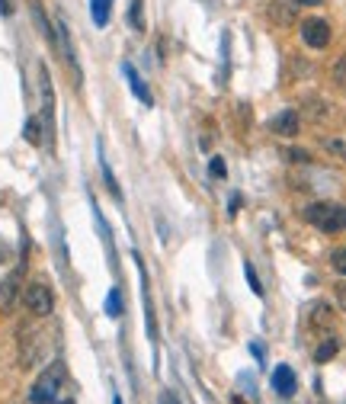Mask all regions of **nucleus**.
<instances>
[{
  "instance_id": "15",
  "label": "nucleus",
  "mask_w": 346,
  "mask_h": 404,
  "mask_svg": "<svg viewBox=\"0 0 346 404\" xmlns=\"http://www.w3.org/2000/svg\"><path fill=\"white\" fill-rule=\"evenodd\" d=\"M106 314L109 318L122 314V295H119V289H109V295H106Z\"/></svg>"
},
{
  "instance_id": "20",
  "label": "nucleus",
  "mask_w": 346,
  "mask_h": 404,
  "mask_svg": "<svg viewBox=\"0 0 346 404\" xmlns=\"http://www.w3.org/2000/svg\"><path fill=\"white\" fill-rule=\"evenodd\" d=\"M208 174H212V180H225V174H228L225 160L222 158H212V164H208Z\"/></svg>"
},
{
  "instance_id": "12",
  "label": "nucleus",
  "mask_w": 346,
  "mask_h": 404,
  "mask_svg": "<svg viewBox=\"0 0 346 404\" xmlns=\"http://www.w3.org/2000/svg\"><path fill=\"white\" fill-rule=\"evenodd\" d=\"M337 350H340L337 337H327V340L321 343L318 350H314V362H327V360H333V356H337Z\"/></svg>"
},
{
  "instance_id": "21",
  "label": "nucleus",
  "mask_w": 346,
  "mask_h": 404,
  "mask_svg": "<svg viewBox=\"0 0 346 404\" xmlns=\"http://www.w3.org/2000/svg\"><path fill=\"white\" fill-rule=\"evenodd\" d=\"M129 20H132L135 29H145V23H141V0H132V10H129Z\"/></svg>"
},
{
  "instance_id": "24",
  "label": "nucleus",
  "mask_w": 346,
  "mask_h": 404,
  "mask_svg": "<svg viewBox=\"0 0 346 404\" xmlns=\"http://www.w3.org/2000/svg\"><path fill=\"white\" fill-rule=\"evenodd\" d=\"M10 260V247H7V241H0V263H7Z\"/></svg>"
},
{
  "instance_id": "14",
  "label": "nucleus",
  "mask_w": 346,
  "mask_h": 404,
  "mask_svg": "<svg viewBox=\"0 0 346 404\" xmlns=\"http://www.w3.org/2000/svg\"><path fill=\"white\" fill-rule=\"evenodd\" d=\"M311 324H314V328H324V324H330V305H327V302H318V305H314Z\"/></svg>"
},
{
  "instance_id": "28",
  "label": "nucleus",
  "mask_w": 346,
  "mask_h": 404,
  "mask_svg": "<svg viewBox=\"0 0 346 404\" xmlns=\"http://www.w3.org/2000/svg\"><path fill=\"white\" fill-rule=\"evenodd\" d=\"M234 404H244V401H241V398H234Z\"/></svg>"
},
{
  "instance_id": "13",
  "label": "nucleus",
  "mask_w": 346,
  "mask_h": 404,
  "mask_svg": "<svg viewBox=\"0 0 346 404\" xmlns=\"http://www.w3.org/2000/svg\"><path fill=\"white\" fill-rule=\"evenodd\" d=\"M23 138H26L29 145H42V138H45V132H42V122H39V119H26V129H23Z\"/></svg>"
},
{
  "instance_id": "2",
  "label": "nucleus",
  "mask_w": 346,
  "mask_h": 404,
  "mask_svg": "<svg viewBox=\"0 0 346 404\" xmlns=\"http://www.w3.org/2000/svg\"><path fill=\"white\" fill-rule=\"evenodd\" d=\"M61 385H64V366L61 362H52L49 369L35 379L32 388H29V401L32 404H55Z\"/></svg>"
},
{
  "instance_id": "10",
  "label": "nucleus",
  "mask_w": 346,
  "mask_h": 404,
  "mask_svg": "<svg viewBox=\"0 0 346 404\" xmlns=\"http://www.w3.org/2000/svg\"><path fill=\"white\" fill-rule=\"evenodd\" d=\"M295 10L298 7H295V4H289V0H276L270 13H273V20H276L279 26H289V23L295 20Z\"/></svg>"
},
{
  "instance_id": "23",
  "label": "nucleus",
  "mask_w": 346,
  "mask_h": 404,
  "mask_svg": "<svg viewBox=\"0 0 346 404\" xmlns=\"http://www.w3.org/2000/svg\"><path fill=\"white\" fill-rule=\"evenodd\" d=\"M237 209H241V196H231V202H228V215H237Z\"/></svg>"
},
{
  "instance_id": "29",
  "label": "nucleus",
  "mask_w": 346,
  "mask_h": 404,
  "mask_svg": "<svg viewBox=\"0 0 346 404\" xmlns=\"http://www.w3.org/2000/svg\"><path fill=\"white\" fill-rule=\"evenodd\" d=\"M64 404H71V401H64Z\"/></svg>"
},
{
  "instance_id": "25",
  "label": "nucleus",
  "mask_w": 346,
  "mask_h": 404,
  "mask_svg": "<svg viewBox=\"0 0 346 404\" xmlns=\"http://www.w3.org/2000/svg\"><path fill=\"white\" fill-rule=\"evenodd\" d=\"M289 160H308V151H289Z\"/></svg>"
},
{
  "instance_id": "17",
  "label": "nucleus",
  "mask_w": 346,
  "mask_h": 404,
  "mask_svg": "<svg viewBox=\"0 0 346 404\" xmlns=\"http://www.w3.org/2000/svg\"><path fill=\"white\" fill-rule=\"evenodd\" d=\"M330 266L340 273V276H346V247H337V251H330Z\"/></svg>"
},
{
  "instance_id": "8",
  "label": "nucleus",
  "mask_w": 346,
  "mask_h": 404,
  "mask_svg": "<svg viewBox=\"0 0 346 404\" xmlns=\"http://www.w3.org/2000/svg\"><path fill=\"white\" fill-rule=\"evenodd\" d=\"M122 71H125V77H129V87H132V93H135V97H138L145 106H154V97H151V90H148V84H145V81H141V74H138V71H135L129 61L122 64Z\"/></svg>"
},
{
  "instance_id": "19",
  "label": "nucleus",
  "mask_w": 346,
  "mask_h": 404,
  "mask_svg": "<svg viewBox=\"0 0 346 404\" xmlns=\"http://www.w3.org/2000/svg\"><path fill=\"white\" fill-rule=\"evenodd\" d=\"M333 81H337L340 90H346V55L340 58L337 64H333Z\"/></svg>"
},
{
  "instance_id": "16",
  "label": "nucleus",
  "mask_w": 346,
  "mask_h": 404,
  "mask_svg": "<svg viewBox=\"0 0 346 404\" xmlns=\"http://www.w3.org/2000/svg\"><path fill=\"white\" fill-rule=\"evenodd\" d=\"M244 276H247V283H250V289H253V295H263L260 276H256V270H253V263H250V260H244Z\"/></svg>"
},
{
  "instance_id": "9",
  "label": "nucleus",
  "mask_w": 346,
  "mask_h": 404,
  "mask_svg": "<svg viewBox=\"0 0 346 404\" xmlns=\"http://www.w3.org/2000/svg\"><path fill=\"white\" fill-rule=\"evenodd\" d=\"M16 286H20V273H13V276H7L4 283H0V308H4V311H7V308H13Z\"/></svg>"
},
{
  "instance_id": "6",
  "label": "nucleus",
  "mask_w": 346,
  "mask_h": 404,
  "mask_svg": "<svg viewBox=\"0 0 346 404\" xmlns=\"http://www.w3.org/2000/svg\"><path fill=\"white\" fill-rule=\"evenodd\" d=\"M270 132L282 135V138H295V135L302 132V119H298L295 109H282L270 119Z\"/></svg>"
},
{
  "instance_id": "26",
  "label": "nucleus",
  "mask_w": 346,
  "mask_h": 404,
  "mask_svg": "<svg viewBox=\"0 0 346 404\" xmlns=\"http://www.w3.org/2000/svg\"><path fill=\"white\" fill-rule=\"evenodd\" d=\"M160 404H177V398H173L170 391H164V395H160Z\"/></svg>"
},
{
  "instance_id": "27",
  "label": "nucleus",
  "mask_w": 346,
  "mask_h": 404,
  "mask_svg": "<svg viewBox=\"0 0 346 404\" xmlns=\"http://www.w3.org/2000/svg\"><path fill=\"white\" fill-rule=\"evenodd\" d=\"M0 13H13V7H10V0H0Z\"/></svg>"
},
{
  "instance_id": "7",
  "label": "nucleus",
  "mask_w": 346,
  "mask_h": 404,
  "mask_svg": "<svg viewBox=\"0 0 346 404\" xmlns=\"http://www.w3.org/2000/svg\"><path fill=\"white\" fill-rule=\"evenodd\" d=\"M295 388H298V379H295V372H292V366H276V369H273V391L282 398H292Z\"/></svg>"
},
{
  "instance_id": "4",
  "label": "nucleus",
  "mask_w": 346,
  "mask_h": 404,
  "mask_svg": "<svg viewBox=\"0 0 346 404\" xmlns=\"http://www.w3.org/2000/svg\"><path fill=\"white\" fill-rule=\"evenodd\" d=\"M23 302H26V308L35 318H49L55 311V295H52V289L45 283H29L26 292H23Z\"/></svg>"
},
{
  "instance_id": "11",
  "label": "nucleus",
  "mask_w": 346,
  "mask_h": 404,
  "mask_svg": "<svg viewBox=\"0 0 346 404\" xmlns=\"http://www.w3.org/2000/svg\"><path fill=\"white\" fill-rule=\"evenodd\" d=\"M109 13H112V0H90V16L100 29L109 23Z\"/></svg>"
},
{
  "instance_id": "1",
  "label": "nucleus",
  "mask_w": 346,
  "mask_h": 404,
  "mask_svg": "<svg viewBox=\"0 0 346 404\" xmlns=\"http://www.w3.org/2000/svg\"><path fill=\"white\" fill-rule=\"evenodd\" d=\"M305 218L324 234L346 231V206L343 202H311L305 209Z\"/></svg>"
},
{
  "instance_id": "18",
  "label": "nucleus",
  "mask_w": 346,
  "mask_h": 404,
  "mask_svg": "<svg viewBox=\"0 0 346 404\" xmlns=\"http://www.w3.org/2000/svg\"><path fill=\"white\" fill-rule=\"evenodd\" d=\"M321 145H324L330 154H337L340 160H346V141H340V138H324Z\"/></svg>"
},
{
  "instance_id": "3",
  "label": "nucleus",
  "mask_w": 346,
  "mask_h": 404,
  "mask_svg": "<svg viewBox=\"0 0 346 404\" xmlns=\"http://www.w3.org/2000/svg\"><path fill=\"white\" fill-rule=\"evenodd\" d=\"M39 93H42V122H45V138L55 135V90H52V74L45 64H39Z\"/></svg>"
},
{
  "instance_id": "22",
  "label": "nucleus",
  "mask_w": 346,
  "mask_h": 404,
  "mask_svg": "<svg viewBox=\"0 0 346 404\" xmlns=\"http://www.w3.org/2000/svg\"><path fill=\"white\" fill-rule=\"evenodd\" d=\"M337 305L346 311V283H340V286H337Z\"/></svg>"
},
{
  "instance_id": "5",
  "label": "nucleus",
  "mask_w": 346,
  "mask_h": 404,
  "mask_svg": "<svg viewBox=\"0 0 346 404\" xmlns=\"http://www.w3.org/2000/svg\"><path fill=\"white\" fill-rule=\"evenodd\" d=\"M298 29H302V39H305V45H311V49H327V45H330V23L321 20V16L305 20Z\"/></svg>"
}]
</instances>
